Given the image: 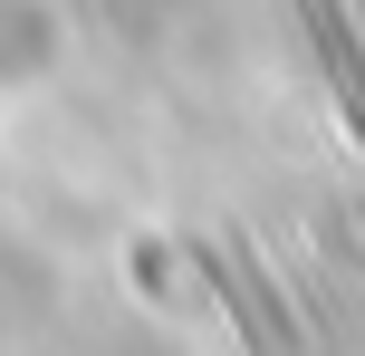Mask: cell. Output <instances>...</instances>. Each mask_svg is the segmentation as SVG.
<instances>
[{"mask_svg": "<svg viewBox=\"0 0 365 356\" xmlns=\"http://www.w3.org/2000/svg\"><path fill=\"white\" fill-rule=\"evenodd\" d=\"M298 10H308V39H317V58H327L336 96H346V126L365 135V29L346 19V0H298Z\"/></svg>", "mask_w": 365, "mask_h": 356, "instance_id": "7a4b0ae2", "label": "cell"}, {"mask_svg": "<svg viewBox=\"0 0 365 356\" xmlns=\"http://www.w3.org/2000/svg\"><path fill=\"white\" fill-rule=\"evenodd\" d=\"M182 250H192V270L231 299V318L250 327L259 356H298V318H289V299H269V280L250 270V250H240L231 231H221V241H182Z\"/></svg>", "mask_w": 365, "mask_h": 356, "instance_id": "6da1fadb", "label": "cell"}]
</instances>
